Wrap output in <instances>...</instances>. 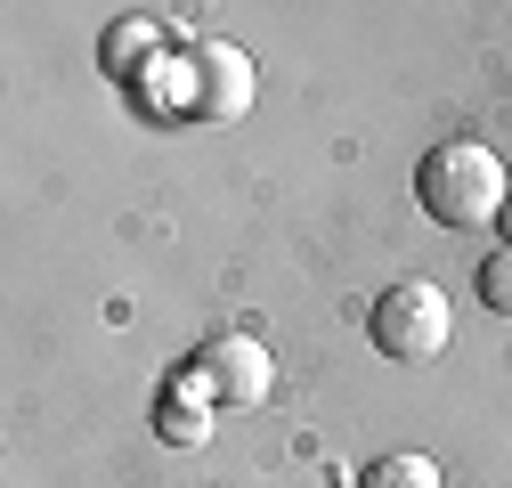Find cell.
I'll return each mask as SVG.
<instances>
[{"label": "cell", "mask_w": 512, "mask_h": 488, "mask_svg": "<svg viewBox=\"0 0 512 488\" xmlns=\"http://www.w3.org/2000/svg\"><path fill=\"white\" fill-rule=\"evenodd\" d=\"M212 415H220V407L196 391V375H171V383H163V399H155V432H163L171 448H196V440L212 432Z\"/></svg>", "instance_id": "obj_5"}, {"label": "cell", "mask_w": 512, "mask_h": 488, "mask_svg": "<svg viewBox=\"0 0 512 488\" xmlns=\"http://www.w3.org/2000/svg\"><path fill=\"white\" fill-rule=\"evenodd\" d=\"M252 106V57L228 41H196L187 49V114L204 122H236Z\"/></svg>", "instance_id": "obj_4"}, {"label": "cell", "mask_w": 512, "mask_h": 488, "mask_svg": "<svg viewBox=\"0 0 512 488\" xmlns=\"http://www.w3.org/2000/svg\"><path fill=\"white\" fill-rule=\"evenodd\" d=\"M366 334H374V350L382 358H399V366H431L439 350H447V334H456V310H447V293L439 285H391L374 301V318H366Z\"/></svg>", "instance_id": "obj_2"}, {"label": "cell", "mask_w": 512, "mask_h": 488, "mask_svg": "<svg viewBox=\"0 0 512 488\" xmlns=\"http://www.w3.org/2000/svg\"><path fill=\"white\" fill-rule=\"evenodd\" d=\"M480 310L488 318H512V244H496L488 269H480Z\"/></svg>", "instance_id": "obj_7"}, {"label": "cell", "mask_w": 512, "mask_h": 488, "mask_svg": "<svg viewBox=\"0 0 512 488\" xmlns=\"http://www.w3.org/2000/svg\"><path fill=\"white\" fill-rule=\"evenodd\" d=\"M358 488H439V464L431 456H382V464H366Z\"/></svg>", "instance_id": "obj_6"}, {"label": "cell", "mask_w": 512, "mask_h": 488, "mask_svg": "<svg viewBox=\"0 0 512 488\" xmlns=\"http://www.w3.org/2000/svg\"><path fill=\"white\" fill-rule=\"evenodd\" d=\"M504 196H512L504 155L480 147V139H447V147H431L423 171H415V204H423L439 228H480V220L504 212Z\"/></svg>", "instance_id": "obj_1"}, {"label": "cell", "mask_w": 512, "mask_h": 488, "mask_svg": "<svg viewBox=\"0 0 512 488\" xmlns=\"http://www.w3.org/2000/svg\"><path fill=\"white\" fill-rule=\"evenodd\" d=\"M187 375H196V391L220 407V415H252L269 391H277V366H269V350L252 342V334H212L196 358H187Z\"/></svg>", "instance_id": "obj_3"}, {"label": "cell", "mask_w": 512, "mask_h": 488, "mask_svg": "<svg viewBox=\"0 0 512 488\" xmlns=\"http://www.w3.org/2000/svg\"><path fill=\"white\" fill-rule=\"evenodd\" d=\"M155 49V25H131V33H106V66L114 74H139V57Z\"/></svg>", "instance_id": "obj_8"}, {"label": "cell", "mask_w": 512, "mask_h": 488, "mask_svg": "<svg viewBox=\"0 0 512 488\" xmlns=\"http://www.w3.org/2000/svg\"><path fill=\"white\" fill-rule=\"evenodd\" d=\"M496 228H504V244H512V196H504V212H496Z\"/></svg>", "instance_id": "obj_9"}]
</instances>
